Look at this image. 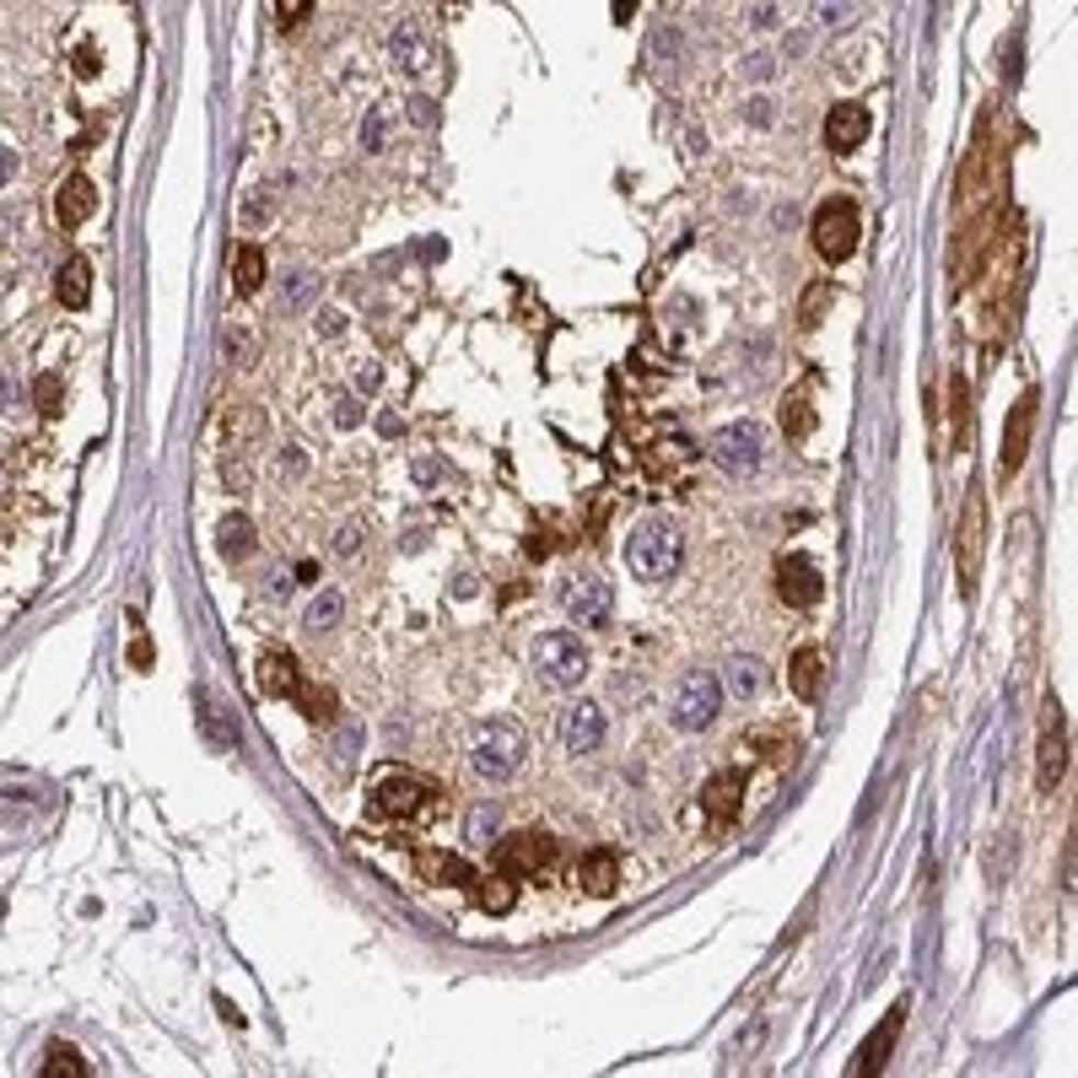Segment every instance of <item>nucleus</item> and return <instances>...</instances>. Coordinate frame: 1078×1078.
Returning <instances> with one entry per match:
<instances>
[{"instance_id": "nucleus-12", "label": "nucleus", "mask_w": 1078, "mask_h": 1078, "mask_svg": "<svg viewBox=\"0 0 1078 1078\" xmlns=\"http://www.w3.org/2000/svg\"><path fill=\"white\" fill-rule=\"evenodd\" d=\"M561 745H567V756H593L604 745V712L593 701H571L561 712Z\"/></svg>"}, {"instance_id": "nucleus-39", "label": "nucleus", "mask_w": 1078, "mask_h": 1078, "mask_svg": "<svg viewBox=\"0 0 1078 1078\" xmlns=\"http://www.w3.org/2000/svg\"><path fill=\"white\" fill-rule=\"evenodd\" d=\"M129 663H135V669H146V663H151V642H146V636H135V642H129Z\"/></svg>"}, {"instance_id": "nucleus-20", "label": "nucleus", "mask_w": 1078, "mask_h": 1078, "mask_svg": "<svg viewBox=\"0 0 1078 1078\" xmlns=\"http://www.w3.org/2000/svg\"><path fill=\"white\" fill-rule=\"evenodd\" d=\"M577 885L588 889V895H615V885H621V863H615V852H588L582 863H577Z\"/></svg>"}, {"instance_id": "nucleus-21", "label": "nucleus", "mask_w": 1078, "mask_h": 1078, "mask_svg": "<svg viewBox=\"0 0 1078 1078\" xmlns=\"http://www.w3.org/2000/svg\"><path fill=\"white\" fill-rule=\"evenodd\" d=\"M259 685H264L270 696H292V701H297L303 674H297V663H292L286 653H264V658H259Z\"/></svg>"}, {"instance_id": "nucleus-30", "label": "nucleus", "mask_w": 1078, "mask_h": 1078, "mask_svg": "<svg viewBox=\"0 0 1078 1078\" xmlns=\"http://www.w3.org/2000/svg\"><path fill=\"white\" fill-rule=\"evenodd\" d=\"M249 551H254V523H249V518H227V523H222V556L238 561V556H249Z\"/></svg>"}, {"instance_id": "nucleus-6", "label": "nucleus", "mask_w": 1078, "mask_h": 1078, "mask_svg": "<svg viewBox=\"0 0 1078 1078\" xmlns=\"http://www.w3.org/2000/svg\"><path fill=\"white\" fill-rule=\"evenodd\" d=\"M712 458L728 469V475H756L765 458V438L756 421H734L723 432H712Z\"/></svg>"}, {"instance_id": "nucleus-27", "label": "nucleus", "mask_w": 1078, "mask_h": 1078, "mask_svg": "<svg viewBox=\"0 0 1078 1078\" xmlns=\"http://www.w3.org/2000/svg\"><path fill=\"white\" fill-rule=\"evenodd\" d=\"M782 432H787V443H798V438L815 432V405L804 394H787L782 399Z\"/></svg>"}, {"instance_id": "nucleus-1", "label": "nucleus", "mask_w": 1078, "mask_h": 1078, "mask_svg": "<svg viewBox=\"0 0 1078 1078\" xmlns=\"http://www.w3.org/2000/svg\"><path fill=\"white\" fill-rule=\"evenodd\" d=\"M626 567L636 582H669L680 567V529L663 518H642L626 540Z\"/></svg>"}, {"instance_id": "nucleus-13", "label": "nucleus", "mask_w": 1078, "mask_h": 1078, "mask_svg": "<svg viewBox=\"0 0 1078 1078\" xmlns=\"http://www.w3.org/2000/svg\"><path fill=\"white\" fill-rule=\"evenodd\" d=\"M701 809L712 825H734L739 809H745V771H717L706 787H701Z\"/></svg>"}, {"instance_id": "nucleus-35", "label": "nucleus", "mask_w": 1078, "mask_h": 1078, "mask_svg": "<svg viewBox=\"0 0 1078 1078\" xmlns=\"http://www.w3.org/2000/svg\"><path fill=\"white\" fill-rule=\"evenodd\" d=\"M410 480H416V486H438V480H447V464L443 458H416V464H410Z\"/></svg>"}, {"instance_id": "nucleus-29", "label": "nucleus", "mask_w": 1078, "mask_h": 1078, "mask_svg": "<svg viewBox=\"0 0 1078 1078\" xmlns=\"http://www.w3.org/2000/svg\"><path fill=\"white\" fill-rule=\"evenodd\" d=\"M497 830H502V809L497 804H475L469 809V847H497Z\"/></svg>"}, {"instance_id": "nucleus-38", "label": "nucleus", "mask_w": 1078, "mask_h": 1078, "mask_svg": "<svg viewBox=\"0 0 1078 1078\" xmlns=\"http://www.w3.org/2000/svg\"><path fill=\"white\" fill-rule=\"evenodd\" d=\"M314 297V275H292V297H286V308H303Z\"/></svg>"}, {"instance_id": "nucleus-34", "label": "nucleus", "mask_w": 1078, "mask_h": 1078, "mask_svg": "<svg viewBox=\"0 0 1078 1078\" xmlns=\"http://www.w3.org/2000/svg\"><path fill=\"white\" fill-rule=\"evenodd\" d=\"M950 421H954V443H965V378H950Z\"/></svg>"}, {"instance_id": "nucleus-10", "label": "nucleus", "mask_w": 1078, "mask_h": 1078, "mask_svg": "<svg viewBox=\"0 0 1078 1078\" xmlns=\"http://www.w3.org/2000/svg\"><path fill=\"white\" fill-rule=\"evenodd\" d=\"M427 798H432V782L394 771V776H383L378 793H373V815H388V820H416V815H427Z\"/></svg>"}, {"instance_id": "nucleus-18", "label": "nucleus", "mask_w": 1078, "mask_h": 1078, "mask_svg": "<svg viewBox=\"0 0 1078 1078\" xmlns=\"http://www.w3.org/2000/svg\"><path fill=\"white\" fill-rule=\"evenodd\" d=\"M976 551H981V497L971 491L965 518H960V588H976Z\"/></svg>"}, {"instance_id": "nucleus-7", "label": "nucleus", "mask_w": 1078, "mask_h": 1078, "mask_svg": "<svg viewBox=\"0 0 1078 1078\" xmlns=\"http://www.w3.org/2000/svg\"><path fill=\"white\" fill-rule=\"evenodd\" d=\"M815 249L830 264L852 259V249H858V211L847 200H825L820 211H815Z\"/></svg>"}, {"instance_id": "nucleus-40", "label": "nucleus", "mask_w": 1078, "mask_h": 1078, "mask_svg": "<svg viewBox=\"0 0 1078 1078\" xmlns=\"http://www.w3.org/2000/svg\"><path fill=\"white\" fill-rule=\"evenodd\" d=\"M334 421H340V427H356V421H362V410H356L351 399H340V410H334Z\"/></svg>"}, {"instance_id": "nucleus-14", "label": "nucleus", "mask_w": 1078, "mask_h": 1078, "mask_svg": "<svg viewBox=\"0 0 1078 1078\" xmlns=\"http://www.w3.org/2000/svg\"><path fill=\"white\" fill-rule=\"evenodd\" d=\"M900 1024H906V1003H895L889 1009V1019L858 1046V1057H852V1078H869V1074H880L889 1063V1052H895V1035H900Z\"/></svg>"}, {"instance_id": "nucleus-37", "label": "nucleus", "mask_w": 1078, "mask_h": 1078, "mask_svg": "<svg viewBox=\"0 0 1078 1078\" xmlns=\"http://www.w3.org/2000/svg\"><path fill=\"white\" fill-rule=\"evenodd\" d=\"M308 11H314L308 0H286V5H275V22H281V27H297Z\"/></svg>"}, {"instance_id": "nucleus-3", "label": "nucleus", "mask_w": 1078, "mask_h": 1078, "mask_svg": "<svg viewBox=\"0 0 1078 1078\" xmlns=\"http://www.w3.org/2000/svg\"><path fill=\"white\" fill-rule=\"evenodd\" d=\"M523 734L512 728V723H486L480 734H475V745H469V765L486 776V782H508L518 761H523Z\"/></svg>"}, {"instance_id": "nucleus-26", "label": "nucleus", "mask_w": 1078, "mask_h": 1078, "mask_svg": "<svg viewBox=\"0 0 1078 1078\" xmlns=\"http://www.w3.org/2000/svg\"><path fill=\"white\" fill-rule=\"evenodd\" d=\"M232 286H238L243 297H254L259 286H264V254H259L254 243H243V249L232 254Z\"/></svg>"}, {"instance_id": "nucleus-42", "label": "nucleus", "mask_w": 1078, "mask_h": 1078, "mask_svg": "<svg viewBox=\"0 0 1078 1078\" xmlns=\"http://www.w3.org/2000/svg\"><path fill=\"white\" fill-rule=\"evenodd\" d=\"M334 551H340V556H356V529H340V540H334Z\"/></svg>"}, {"instance_id": "nucleus-4", "label": "nucleus", "mask_w": 1078, "mask_h": 1078, "mask_svg": "<svg viewBox=\"0 0 1078 1078\" xmlns=\"http://www.w3.org/2000/svg\"><path fill=\"white\" fill-rule=\"evenodd\" d=\"M529 658H534L540 680H551V685H582V674H588V647L571 632H545Z\"/></svg>"}, {"instance_id": "nucleus-5", "label": "nucleus", "mask_w": 1078, "mask_h": 1078, "mask_svg": "<svg viewBox=\"0 0 1078 1078\" xmlns=\"http://www.w3.org/2000/svg\"><path fill=\"white\" fill-rule=\"evenodd\" d=\"M1068 771V717H1063V701L1046 696L1041 706V745H1035V782L1041 793H1052Z\"/></svg>"}, {"instance_id": "nucleus-11", "label": "nucleus", "mask_w": 1078, "mask_h": 1078, "mask_svg": "<svg viewBox=\"0 0 1078 1078\" xmlns=\"http://www.w3.org/2000/svg\"><path fill=\"white\" fill-rule=\"evenodd\" d=\"M776 593H782V604H793V610H809V604H820L825 582L815 561H804V556H782L776 561Z\"/></svg>"}, {"instance_id": "nucleus-43", "label": "nucleus", "mask_w": 1078, "mask_h": 1078, "mask_svg": "<svg viewBox=\"0 0 1078 1078\" xmlns=\"http://www.w3.org/2000/svg\"><path fill=\"white\" fill-rule=\"evenodd\" d=\"M76 70H81V76H98V55H92V49H81V55H76Z\"/></svg>"}, {"instance_id": "nucleus-41", "label": "nucleus", "mask_w": 1078, "mask_h": 1078, "mask_svg": "<svg viewBox=\"0 0 1078 1078\" xmlns=\"http://www.w3.org/2000/svg\"><path fill=\"white\" fill-rule=\"evenodd\" d=\"M745 70H750V76H771L776 65H771V55H750V60H745Z\"/></svg>"}, {"instance_id": "nucleus-32", "label": "nucleus", "mask_w": 1078, "mask_h": 1078, "mask_svg": "<svg viewBox=\"0 0 1078 1078\" xmlns=\"http://www.w3.org/2000/svg\"><path fill=\"white\" fill-rule=\"evenodd\" d=\"M394 55L405 60V70H421L427 65V44H421V33L405 22V27H394Z\"/></svg>"}, {"instance_id": "nucleus-15", "label": "nucleus", "mask_w": 1078, "mask_h": 1078, "mask_svg": "<svg viewBox=\"0 0 1078 1078\" xmlns=\"http://www.w3.org/2000/svg\"><path fill=\"white\" fill-rule=\"evenodd\" d=\"M869 109L863 103H836L830 114H825V140H830V151H852V146H863L869 140Z\"/></svg>"}, {"instance_id": "nucleus-24", "label": "nucleus", "mask_w": 1078, "mask_h": 1078, "mask_svg": "<svg viewBox=\"0 0 1078 1078\" xmlns=\"http://www.w3.org/2000/svg\"><path fill=\"white\" fill-rule=\"evenodd\" d=\"M475 900H480V911H491V917L512 911V900H518V889H512V874L491 869L486 880H475Z\"/></svg>"}, {"instance_id": "nucleus-2", "label": "nucleus", "mask_w": 1078, "mask_h": 1078, "mask_svg": "<svg viewBox=\"0 0 1078 1078\" xmlns=\"http://www.w3.org/2000/svg\"><path fill=\"white\" fill-rule=\"evenodd\" d=\"M723 712V680L712 669H691L680 685H674V701H669V723L680 734H706Z\"/></svg>"}, {"instance_id": "nucleus-8", "label": "nucleus", "mask_w": 1078, "mask_h": 1078, "mask_svg": "<svg viewBox=\"0 0 1078 1078\" xmlns=\"http://www.w3.org/2000/svg\"><path fill=\"white\" fill-rule=\"evenodd\" d=\"M561 610L571 615V626H604V621H610V610H615V593H610V582H604V577L577 571L567 588H561Z\"/></svg>"}, {"instance_id": "nucleus-25", "label": "nucleus", "mask_w": 1078, "mask_h": 1078, "mask_svg": "<svg viewBox=\"0 0 1078 1078\" xmlns=\"http://www.w3.org/2000/svg\"><path fill=\"white\" fill-rule=\"evenodd\" d=\"M421 874H427L432 885H475L469 863H464V858H447V852H421Z\"/></svg>"}, {"instance_id": "nucleus-31", "label": "nucleus", "mask_w": 1078, "mask_h": 1078, "mask_svg": "<svg viewBox=\"0 0 1078 1078\" xmlns=\"http://www.w3.org/2000/svg\"><path fill=\"white\" fill-rule=\"evenodd\" d=\"M340 615H345V599H340V593H318L314 604H308V632L340 626Z\"/></svg>"}, {"instance_id": "nucleus-22", "label": "nucleus", "mask_w": 1078, "mask_h": 1078, "mask_svg": "<svg viewBox=\"0 0 1078 1078\" xmlns=\"http://www.w3.org/2000/svg\"><path fill=\"white\" fill-rule=\"evenodd\" d=\"M55 292H60L65 308H87L92 303V264L76 254L70 264H60V275H55Z\"/></svg>"}, {"instance_id": "nucleus-36", "label": "nucleus", "mask_w": 1078, "mask_h": 1078, "mask_svg": "<svg viewBox=\"0 0 1078 1078\" xmlns=\"http://www.w3.org/2000/svg\"><path fill=\"white\" fill-rule=\"evenodd\" d=\"M38 410H44V416H60V378H55V373L38 378Z\"/></svg>"}, {"instance_id": "nucleus-19", "label": "nucleus", "mask_w": 1078, "mask_h": 1078, "mask_svg": "<svg viewBox=\"0 0 1078 1078\" xmlns=\"http://www.w3.org/2000/svg\"><path fill=\"white\" fill-rule=\"evenodd\" d=\"M787 685H793V696L798 701H820V691H825V653L820 647H798V653H793Z\"/></svg>"}, {"instance_id": "nucleus-23", "label": "nucleus", "mask_w": 1078, "mask_h": 1078, "mask_svg": "<svg viewBox=\"0 0 1078 1078\" xmlns=\"http://www.w3.org/2000/svg\"><path fill=\"white\" fill-rule=\"evenodd\" d=\"M194 706H200V723H205L211 745H216V750H232V745H238V728L227 723V706L211 696V691H194Z\"/></svg>"}, {"instance_id": "nucleus-17", "label": "nucleus", "mask_w": 1078, "mask_h": 1078, "mask_svg": "<svg viewBox=\"0 0 1078 1078\" xmlns=\"http://www.w3.org/2000/svg\"><path fill=\"white\" fill-rule=\"evenodd\" d=\"M98 211V190H92V179H65L60 190H55V216H60V227H81L87 216Z\"/></svg>"}, {"instance_id": "nucleus-9", "label": "nucleus", "mask_w": 1078, "mask_h": 1078, "mask_svg": "<svg viewBox=\"0 0 1078 1078\" xmlns=\"http://www.w3.org/2000/svg\"><path fill=\"white\" fill-rule=\"evenodd\" d=\"M556 863V841L545 836V830H518L508 836L502 847H497V869L512 874V880H523V874H545Z\"/></svg>"}, {"instance_id": "nucleus-28", "label": "nucleus", "mask_w": 1078, "mask_h": 1078, "mask_svg": "<svg viewBox=\"0 0 1078 1078\" xmlns=\"http://www.w3.org/2000/svg\"><path fill=\"white\" fill-rule=\"evenodd\" d=\"M723 674H728V691H734L739 701H756V696H761L765 674H761V663H756V658H734Z\"/></svg>"}, {"instance_id": "nucleus-33", "label": "nucleus", "mask_w": 1078, "mask_h": 1078, "mask_svg": "<svg viewBox=\"0 0 1078 1078\" xmlns=\"http://www.w3.org/2000/svg\"><path fill=\"white\" fill-rule=\"evenodd\" d=\"M44 1078H87V1063H81L70 1046H55L49 1063H44Z\"/></svg>"}, {"instance_id": "nucleus-16", "label": "nucleus", "mask_w": 1078, "mask_h": 1078, "mask_svg": "<svg viewBox=\"0 0 1078 1078\" xmlns=\"http://www.w3.org/2000/svg\"><path fill=\"white\" fill-rule=\"evenodd\" d=\"M1030 427H1035V388H1024L1019 410L1009 416V432H1003V475H1014L1030 453Z\"/></svg>"}, {"instance_id": "nucleus-44", "label": "nucleus", "mask_w": 1078, "mask_h": 1078, "mask_svg": "<svg viewBox=\"0 0 1078 1078\" xmlns=\"http://www.w3.org/2000/svg\"><path fill=\"white\" fill-rule=\"evenodd\" d=\"M318 334H340V314H318Z\"/></svg>"}]
</instances>
